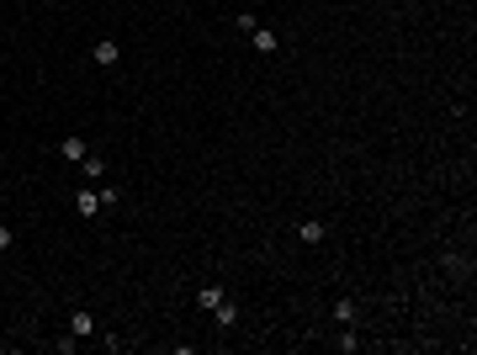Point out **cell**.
<instances>
[{"label":"cell","instance_id":"7c38bea8","mask_svg":"<svg viewBox=\"0 0 477 355\" xmlns=\"http://www.w3.org/2000/svg\"><path fill=\"white\" fill-rule=\"evenodd\" d=\"M95 344H101V350H122V334H112V329H95Z\"/></svg>","mask_w":477,"mask_h":355},{"label":"cell","instance_id":"4fadbf2b","mask_svg":"<svg viewBox=\"0 0 477 355\" xmlns=\"http://www.w3.org/2000/svg\"><path fill=\"white\" fill-rule=\"evenodd\" d=\"M48 344H53L59 355H74V350H80V340H74V334H59V340H48Z\"/></svg>","mask_w":477,"mask_h":355},{"label":"cell","instance_id":"277c9868","mask_svg":"<svg viewBox=\"0 0 477 355\" xmlns=\"http://www.w3.org/2000/svg\"><path fill=\"white\" fill-rule=\"evenodd\" d=\"M323 239H329V223H323V217H302L297 223V244H323Z\"/></svg>","mask_w":477,"mask_h":355},{"label":"cell","instance_id":"3957f363","mask_svg":"<svg viewBox=\"0 0 477 355\" xmlns=\"http://www.w3.org/2000/svg\"><path fill=\"white\" fill-rule=\"evenodd\" d=\"M74 213H80V217H101V191H95L90 180L74 191Z\"/></svg>","mask_w":477,"mask_h":355},{"label":"cell","instance_id":"5b68a950","mask_svg":"<svg viewBox=\"0 0 477 355\" xmlns=\"http://www.w3.org/2000/svg\"><path fill=\"white\" fill-rule=\"evenodd\" d=\"M213 323H217V329H234V323H238V302H234V297H223V302H217V308H213Z\"/></svg>","mask_w":477,"mask_h":355},{"label":"cell","instance_id":"6da1fadb","mask_svg":"<svg viewBox=\"0 0 477 355\" xmlns=\"http://www.w3.org/2000/svg\"><path fill=\"white\" fill-rule=\"evenodd\" d=\"M117 59H122V48L112 43V37H95L90 43V64L95 69H117Z\"/></svg>","mask_w":477,"mask_h":355},{"label":"cell","instance_id":"8fae6325","mask_svg":"<svg viewBox=\"0 0 477 355\" xmlns=\"http://www.w3.org/2000/svg\"><path fill=\"white\" fill-rule=\"evenodd\" d=\"M80 165H85V180H101V175H107V159H101V154H85Z\"/></svg>","mask_w":477,"mask_h":355},{"label":"cell","instance_id":"ba28073f","mask_svg":"<svg viewBox=\"0 0 477 355\" xmlns=\"http://www.w3.org/2000/svg\"><path fill=\"white\" fill-rule=\"evenodd\" d=\"M223 297H228V292H223V286H217V281H207V286H202V292H196V308H202V313H213V308H217V302H223Z\"/></svg>","mask_w":477,"mask_h":355},{"label":"cell","instance_id":"5bb4252c","mask_svg":"<svg viewBox=\"0 0 477 355\" xmlns=\"http://www.w3.org/2000/svg\"><path fill=\"white\" fill-rule=\"evenodd\" d=\"M11 244H16V228H6V223H0V255H6Z\"/></svg>","mask_w":477,"mask_h":355},{"label":"cell","instance_id":"52a82bcc","mask_svg":"<svg viewBox=\"0 0 477 355\" xmlns=\"http://www.w3.org/2000/svg\"><path fill=\"white\" fill-rule=\"evenodd\" d=\"M250 43H255V53H276V48H281V37H276L271 27H255V32H250Z\"/></svg>","mask_w":477,"mask_h":355},{"label":"cell","instance_id":"30bf717a","mask_svg":"<svg viewBox=\"0 0 477 355\" xmlns=\"http://www.w3.org/2000/svg\"><path fill=\"white\" fill-rule=\"evenodd\" d=\"M334 344H340L345 355H356V350H361V334H356V323H340V340H334Z\"/></svg>","mask_w":477,"mask_h":355},{"label":"cell","instance_id":"8992f818","mask_svg":"<svg viewBox=\"0 0 477 355\" xmlns=\"http://www.w3.org/2000/svg\"><path fill=\"white\" fill-rule=\"evenodd\" d=\"M69 334H74V340H95V319L85 308H74L69 313Z\"/></svg>","mask_w":477,"mask_h":355},{"label":"cell","instance_id":"9c48e42d","mask_svg":"<svg viewBox=\"0 0 477 355\" xmlns=\"http://www.w3.org/2000/svg\"><path fill=\"white\" fill-rule=\"evenodd\" d=\"M361 319V302L356 297H340V302H334V323H356Z\"/></svg>","mask_w":477,"mask_h":355},{"label":"cell","instance_id":"7a4b0ae2","mask_svg":"<svg viewBox=\"0 0 477 355\" xmlns=\"http://www.w3.org/2000/svg\"><path fill=\"white\" fill-rule=\"evenodd\" d=\"M53 154H59V159H69V165H80V159L90 154V149H85V138H80V133H64V138L53 143Z\"/></svg>","mask_w":477,"mask_h":355}]
</instances>
